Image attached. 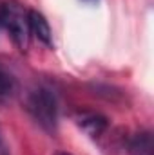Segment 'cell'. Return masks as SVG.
Here are the masks:
<instances>
[{"label":"cell","mask_w":154,"mask_h":155,"mask_svg":"<svg viewBox=\"0 0 154 155\" xmlns=\"http://www.w3.org/2000/svg\"><path fill=\"white\" fill-rule=\"evenodd\" d=\"M26 108L42 130L54 134L58 128V99L56 94L49 88L38 85L29 90L26 97Z\"/></svg>","instance_id":"1"},{"label":"cell","mask_w":154,"mask_h":155,"mask_svg":"<svg viewBox=\"0 0 154 155\" xmlns=\"http://www.w3.org/2000/svg\"><path fill=\"white\" fill-rule=\"evenodd\" d=\"M0 24L7 31L9 38L18 51L26 52L31 43V27H29V9H26L16 0H7L0 4Z\"/></svg>","instance_id":"2"},{"label":"cell","mask_w":154,"mask_h":155,"mask_svg":"<svg viewBox=\"0 0 154 155\" xmlns=\"http://www.w3.org/2000/svg\"><path fill=\"white\" fill-rule=\"evenodd\" d=\"M75 123L93 139L100 137L105 134V130L109 128V119L100 114V112H91V110H82L75 114Z\"/></svg>","instance_id":"3"},{"label":"cell","mask_w":154,"mask_h":155,"mask_svg":"<svg viewBox=\"0 0 154 155\" xmlns=\"http://www.w3.org/2000/svg\"><path fill=\"white\" fill-rule=\"evenodd\" d=\"M29 27H31V35H35V38L40 43H44L45 47H53V31L51 25L47 22V18L37 11V9H29Z\"/></svg>","instance_id":"4"},{"label":"cell","mask_w":154,"mask_h":155,"mask_svg":"<svg viewBox=\"0 0 154 155\" xmlns=\"http://www.w3.org/2000/svg\"><path fill=\"white\" fill-rule=\"evenodd\" d=\"M131 155H152V135L149 132H140L131 139L129 144Z\"/></svg>","instance_id":"5"},{"label":"cell","mask_w":154,"mask_h":155,"mask_svg":"<svg viewBox=\"0 0 154 155\" xmlns=\"http://www.w3.org/2000/svg\"><path fill=\"white\" fill-rule=\"evenodd\" d=\"M16 92V79L0 67V97H11Z\"/></svg>","instance_id":"6"},{"label":"cell","mask_w":154,"mask_h":155,"mask_svg":"<svg viewBox=\"0 0 154 155\" xmlns=\"http://www.w3.org/2000/svg\"><path fill=\"white\" fill-rule=\"evenodd\" d=\"M0 155H11L9 146H7V143H5V139L2 135V130H0Z\"/></svg>","instance_id":"7"},{"label":"cell","mask_w":154,"mask_h":155,"mask_svg":"<svg viewBox=\"0 0 154 155\" xmlns=\"http://www.w3.org/2000/svg\"><path fill=\"white\" fill-rule=\"evenodd\" d=\"M82 2H83V4H96L98 0H82Z\"/></svg>","instance_id":"8"},{"label":"cell","mask_w":154,"mask_h":155,"mask_svg":"<svg viewBox=\"0 0 154 155\" xmlns=\"http://www.w3.org/2000/svg\"><path fill=\"white\" fill-rule=\"evenodd\" d=\"M54 155H73V153H67V152H56Z\"/></svg>","instance_id":"9"},{"label":"cell","mask_w":154,"mask_h":155,"mask_svg":"<svg viewBox=\"0 0 154 155\" xmlns=\"http://www.w3.org/2000/svg\"><path fill=\"white\" fill-rule=\"evenodd\" d=\"M0 27H2V24H0Z\"/></svg>","instance_id":"10"}]
</instances>
